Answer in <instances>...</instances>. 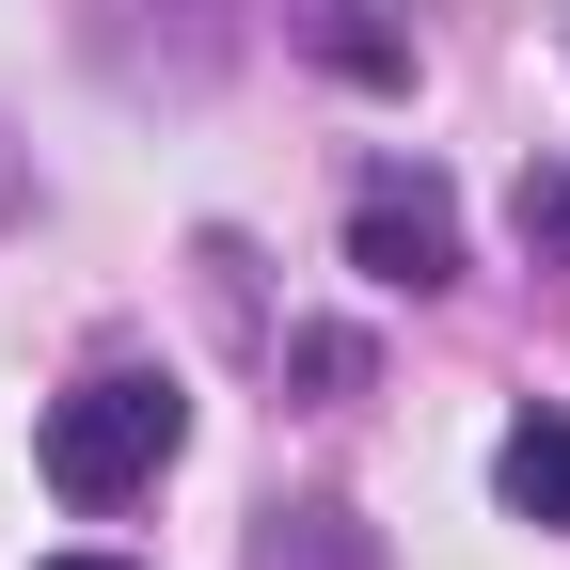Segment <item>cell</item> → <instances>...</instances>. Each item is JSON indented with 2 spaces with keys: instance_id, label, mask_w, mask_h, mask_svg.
<instances>
[{
  "instance_id": "cell-1",
  "label": "cell",
  "mask_w": 570,
  "mask_h": 570,
  "mask_svg": "<svg viewBox=\"0 0 570 570\" xmlns=\"http://www.w3.org/2000/svg\"><path fill=\"white\" fill-rule=\"evenodd\" d=\"M175 444H190V396L142 381V365H111V381H80V396H48V428H32V460H48L63 508H127V491L159 475Z\"/></svg>"
},
{
  "instance_id": "cell-2",
  "label": "cell",
  "mask_w": 570,
  "mask_h": 570,
  "mask_svg": "<svg viewBox=\"0 0 570 570\" xmlns=\"http://www.w3.org/2000/svg\"><path fill=\"white\" fill-rule=\"evenodd\" d=\"M348 269H365L381 302H444V285H460V206H444V175H365V206H348Z\"/></svg>"
},
{
  "instance_id": "cell-3",
  "label": "cell",
  "mask_w": 570,
  "mask_h": 570,
  "mask_svg": "<svg viewBox=\"0 0 570 570\" xmlns=\"http://www.w3.org/2000/svg\"><path fill=\"white\" fill-rule=\"evenodd\" d=\"M491 491H508L539 539H570V412H523L508 444H491Z\"/></svg>"
},
{
  "instance_id": "cell-4",
  "label": "cell",
  "mask_w": 570,
  "mask_h": 570,
  "mask_svg": "<svg viewBox=\"0 0 570 570\" xmlns=\"http://www.w3.org/2000/svg\"><path fill=\"white\" fill-rule=\"evenodd\" d=\"M302 32H317V63H348L365 96H396V80H412V32H381V0H317Z\"/></svg>"
},
{
  "instance_id": "cell-5",
  "label": "cell",
  "mask_w": 570,
  "mask_h": 570,
  "mask_svg": "<svg viewBox=\"0 0 570 570\" xmlns=\"http://www.w3.org/2000/svg\"><path fill=\"white\" fill-rule=\"evenodd\" d=\"M254 570H365V539H348V508H302V523H269Z\"/></svg>"
},
{
  "instance_id": "cell-6",
  "label": "cell",
  "mask_w": 570,
  "mask_h": 570,
  "mask_svg": "<svg viewBox=\"0 0 570 570\" xmlns=\"http://www.w3.org/2000/svg\"><path fill=\"white\" fill-rule=\"evenodd\" d=\"M508 223H523V254H539V269H570V159H523Z\"/></svg>"
},
{
  "instance_id": "cell-7",
  "label": "cell",
  "mask_w": 570,
  "mask_h": 570,
  "mask_svg": "<svg viewBox=\"0 0 570 570\" xmlns=\"http://www.w3.org/2000/svg\"><path fill=\"white\" fill-rule=\"evenodd\" d=\"M48 570H127V554H48Z\"/></svg>"
}]
</instances>
